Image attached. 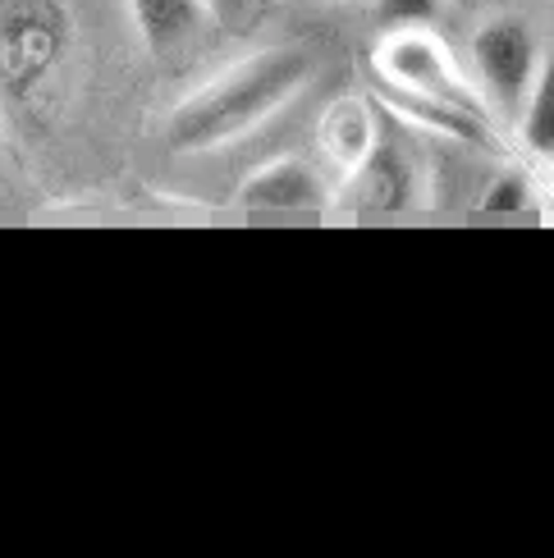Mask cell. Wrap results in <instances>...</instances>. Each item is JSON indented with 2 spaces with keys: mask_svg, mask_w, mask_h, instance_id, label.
<instances>
[{
  "mask_svg": "<svg viewBox=\"0 0 554 558\" xmlns=\"http://www.w3.org/2000/svg\"><path fill=\"white\" fill-rule=\"evenodd\" d=\"M537 197H532V179L527 174H518V170H504L491 189H486V197H481V206L486 211H527Z\"/></svg>",
  "mask_w": 554,
  "mask_h": 558,
  "instance_id": "obj_11",
  "label": "cell"
},
{
  "mask_svg": "<svg viewBox=\"0 0 554 558\" xmlns=\"http://www.w3.org/2000/svg\"><path fill=\"white\" fill-rule=\"evenodd\" d=\"M202 5L216 23H225V28H243V23L252 19V5H257V0H202Z\"/></svg>",
  "mask_w": 554,
  "mask_h": 558,
  "instance_id": "obj_12",
  "label": "cell"
},
{
  "mask_svg": "<svg viewBox=\"0 0 554 558\" xmlns=\"http://www.w3.org/2000/svg\"><path fill=\"white\" fill-rule=\"evenodd\" d=\"M312 78V56L298 46H275L229 74H220L212 87L193 92L183 106L170 114V147L174 151H212L234 137L266 124L275 110H285Z\"/></svg>",
  "mask_w": 554,
  "mask_h": 558,
  "instance_id": "obj_1",
  "label": "cell"
},
{
  "mask_svg": "<svg viewBox=\"0 0 554 558\" xmlns=\"http://www.w3.org/2000/svg\"><path fill=\"white\" fill-rule=\"evenodd\" d=\"M372 69H376V83L381 87L418 92V97H445V101L472 106L468 83H463V74H458L454 56L445 51V41L435 37L431 28L385 33L381 46L372 51Z\"/></svg>",
  "mask_w": 554,
  "mask_h": 558,
  "instance_id": "obj_2",
  "label": "cell"
},
{
  "mask_svg": "<svg viewBox=\"0 0 554 558\" xmlns=\"http://www.w3.org/2000/svg\"><path fill=\"white\" fill-rule=\"evenodd\" d=\"M518 124H522V143L537 156H554V51L537 69V83L527 92Z\"/></svg>",
  "mask_w": 554,
  "mask_h": 558,
  "instance_id": "obj_9",
  "label": "cell"
},
{
  "mask_svg": "<svg viewBox=\"0 0 554 558\" xmlns=\"http://www.w3.org/2000/svg\"><path fill=\"white\" fill-rule=\"evenodd\" d=\"M129 10H133L137 33H143V41L152 51H174V46L189 41L206 19L202 0H129Z\"/></svg>",
  "mask_w": 554,
  "mask_h": 558,
  "instance_id": "obj_7",
  "label": "cell"
},
{
  "mask_svg": "<svg viewBox=\"0 0 554 558\" xmlns=\"http://www.w3.org/2000/svg\"><path fill=\"white\" fill-rule=\"evenodd\" d=\"M454 0H376V28L381 33H412L435 28L449 14Z\"/></svg>",
  "mask_w": 554,
  "mask_h": 558,
  "instance_id": "obj_10",
  "label": "cell"
},
{
  "mask_svg": "<svg viewBox=\"0 0 554 558\" xmlns=\"http://www.w3.org/2000/svg\"><path fill=\"white\" fill-rule=\"evenodd\" d=\"M472 69L481 92L491 97V106L499 114L518 120L527 106V92L537 83V41L527 33V23L518 19H491L481 23L472 37Z\"/></svg>",
  "mask_w": 554,
  "mask_h": 558,
  "instance_id": "obj_3",
  "label": "cell"
},
{
  "mask_svg": "<svg viewBox=\"0 0 554 558\" xmlns=\"http://www.w3.org/2000/svg\"><path fill=\"white\" fill-rule=\"evenodd\" d=\"M418 202V166L404 143L395 137H376V147L362 156V166L349 170L344 183V206H362V211H408Z\"/></svg>",
  "mask_w": 554,
  "mask_h": 558,
  "instance_id": "obj_4",
  "label": "cell"
},
{
  "mask_svg": "<svg viewBox=\"0 0 554 558\" xmlns=\"http://www.w3.org/2000/svg\"><path fill=\"white\" fill-rule=\"evenodd\" d=\"M239 206L248 211H321V206H330V189L308 160L285 156L243 179Z\"/></svg>",
  "mask_w": 554,
  "mask_h": 558,
  "instance_id": "obj_5",
  "label": "cell"
},
{
  "mask_svg": "<svg viewBox=\"0 0 554 558\" xmlns=\"http://www.w3.org/2000/svg\"><path fill=\"white\" fill-rule=\"evenodd\" d=\"M381 92H385V106L395 110L399 120L435 129V133L454 137V143H468V147H495V129L477 106L445 101V97H418V92H395V87H381Z\"/></svg>",
  "mask_w": 554,
  "mask_h": 558,
  "instance_id": "obj_6",
  "label": "cell"
},
{
  "mask_svg": "<svg viewBox=\"0 0 554 558\" xmlns=\"http://www.w3.org/2000/svg\"><path fill=\"white\" fill-rule=\"evenodd\" d=\"M321 147H326L330 160H339L344 174L353 166H362V156L376 147V129H372V110L362 101H335L330 114L321 120Z\"/></svg>",
  "mask_w": 554,
  "mask_h": 558,
  "instance_id": "obj_8",
  "label": "cell"
}]
</instances>
